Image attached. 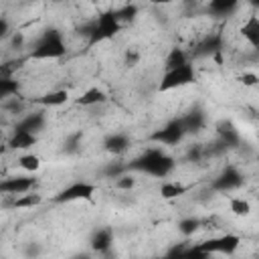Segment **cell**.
I'll return each mask as SVG.
<instances>
[{"mask_svg":"<svg viewBox=\"0 0 259 259\" xmlns=\"http://www.w3.org/2000/svg\"><path fill=\"white\" fill-rule=\"evenodd\" d=\"M125 168L142 172V174H150V176H156V178H166L174 172L176 162L170 154H166L162 150V146H154V148H148L144 154H140L130 164H125Z\"/></svg>","mask_w":259,"mask_h":259,"instance_id":"1","label":"cell"},{"mask_svg":"<svg viewBox=\"0 0 259 259\" xmlns=\"http://www.w3.org/2000/svg\"><path fill=\"white\" fill-rule=\"evenodd\" d=\"M241 245V237L235 233H225L219 237H210L202 243H190L186 257H198V259H206L210 255H233Z\"/></svg>","mask_w":259,"mask_h":259,"instance_id":"2","label":"cell"},{"mask_svg":"<svg viewBox=\"0 0 259 259\" xmlns=\"http://www.w3.org/2000/svg\"><path fill=\"white\" fill-rule=\"evenodd\" d=\"M65 53H67V45H65L63 34L57 28H47L38 36V40L32 45L28 59H32V61H57V59L65 57Z\"/></svg>","mask_w":259,"mask_h":259,"instance_id":"3","label":"cell"},{"mask_svg":"<svg viewBox=\"0 0 259 259\" xmlns=\"http://www.w3.org/2000/svg\"><path fill=\"white\" fill-rule=\"evenodd\" d=\"M121 20L117 18V12L113 8L109 10H103L95 22H91V26L87 28V36H89V45H97V42H103V40H109L113 38L119 30H121Z\"/></svg>","mask_w":259,"mask_h":259,"instance_id":"4","label":"cell"},{"mask_svg":"<svg viewBox=\"0 0 259 259\" xmlns=\"http://www.w3.org/2000/svg\"><path fill=\"white\" fill-rule=\"evenodd\" d=\"M192 83H196V69H194L192 61H188V63H184L180 67H174V69L164 71L162 77H160V83H158V91L160 93H166V91L188 87Z\"/></svg>","mask_w":259,"mask_h":259,"instance_id":"5","label":"cell"},{"mask_svg":"<svg viewBox=\"0 0 259 259\" xmlns=\"http://www.w3.org/2000/svg\"><path fill=\"white\" fill-rule=\"evenodd\" d=\"M97 192V186L93 182H87V180H75L71 184H67L65 188H61L55 196H53V202L57 204H69V202H79V200H93Z\"/></svg>","mask_w":259,"mask_h":259,"instance_id":"6","label":"cell"},{"mask_svg":"<svg viewBox=\"0 0 259 259\" xmlns=\"http://www.w3.org/2000/svg\"><path fill=\"white\" fill-rule=\"evenodd\" d=\"M186 138V132H184V125L180 121V117H172L168 119L162 127L154 130L150 134V142L156 144V146H178L182 140Z\"/></svg>","mask_w":259,"mask_h":259,"instance_id":"7","label":"cell"},{"mask_svg":"<svg viewBox=\"0 0 259 259\" xmlns=\"http://www.w3.org/2000/svg\"><path fill=\"white\" fill-rule=\"evenodd\" d=\"M243 182H245V176L241 174V170L237 166H225L210 182V188L214 192H233V190L241 188Z\"/></svg>","mask_w":259,"mask_h":259,"instance_id":"8","label":"cell"},{"mask_svg":"<svg viewBox=\"0 0 259 259\" xmlns=\"http://www.w3.org/2000/svg\"><path fill=\"white\" fill-rule=\"evenodd\" d=\"M36 188V178L28 172L24 176H8L0 182V192L6 196H18Z\"/></svg>","mask_w":259,"mask_h":259,"instance_id":"9","label":"cell"},{"mask_svg":"<svg viewBox=\"0 0 259 259\" xmlns=\"http://www.w3.org/2000/svg\"><path fill=\"white\" fill-rule=\"evenodd\" d=\"M113 245V231L109 227H99L97 231H93L91 239H89V247L93 253L97 255H105Z\"/></svg>","mask_w":259,"mask_h":259,"instance_id":"10","label":"cell"},{"mask_svg":"<svg viewBox=\"0 0 259 259\" xmlns=\"http://www.w3.org/2000/svg\"><path fill=\"white\" fill-rule=\"evenodd\" d=\"M180 121H182V125H184L186 136H188V134H198V132L206 125V113H204L200 107H194V109H190L188 113L180 115Z\"/></svg>","mask_w":259,"mask_h":259,"instance_id":"11","label":"cell"},{"mask_svg":"<svg viewBox=\"0 0 259 259\" xmlns=\"http://www.w3.org/2000/svg\"><path fill=\"white\" fill-rule=\"evenodd\" d=\"M132 146V140L127 134H121V132H115V134H109L105 140H103V148L105 152L113 154V156H121L130 150Z\"/></svg>","mask_w":259,"mask_h":259,"instance_id":"12","label":"cell"},{"mask_svg":"<svg viewBox=\"0 0 259 259\" xmlns=\"http://www.w3.org/2000/svg\"><path fill=\"white\" fill-rule=\"evenodd\" d=\"M239 32H241V36L245 38L247 45H251L255 51L259 49V16H257V14H251V16L239 26Z\"/></svg>","mask_w":259,"mask_h":259,"instance_id":"13","label":"cell"},{"mask_svg":"<svg viewBox=\"0 0 259 259\" xmlns=\"http://www.w3.org/2000/svg\"><path fill=\"white\" fill-rule=\"evenodd\" d=\"M38 142V134L24 132V130H12V136L8 140V146L12 150H30Z\"/></svg>","mask_w":259,"mask_h":259,"instance_id":"14","label":"cell"},{"mask_svg":"<svg viewBox=\"0 0 259 259\" xmlns=\"http://www.w3.org/2000/svg\"><path fill=\"white\" fill-rule=\"evenodd\" d=\"M47 123V117L42 111H32V113H26L20 121H16L14 130H24V132H32V134H38Z\"/></svg>","mask_w":259,"mask_h":259,"instance_id":"15","label":"cell"},{"mask_svg":"<svg viewBox=\"0 0 259 259\" xmlns=\"http://www.w3.org/2000/svg\"><path fill=\"white\" fill-rule=\"evenodd\" d=\"M239 4H241V0H208L206 10L210 16L225 18V16H231L239 8Z\"/></svg>","mask_w":259,"mask_h":259,"instance_id":"16","label":"cell"},{"mask_svg":"<svg viewBox=\"0 0 259 259\" xmlns=\"http://www.w3.org/2000/svg\"><path fill=\"white\" fill-rule=\"evenodd\" d=\"M105 101H107V93L101 87H89L77 97L79 107H93V105H101Z\"/></svg>","mask_w":259,"mask_h":259,"instance_id":"17","label":"cell"},{"mask_svg":"<svg viewBox=\"0 0 259 259\" xmlns=\"http://www.w3.org/2000/svg\"><path fill=\"white\" fill-rule=\"evenodd\" d=\"M221 49H223V36L221 34H208L204 40L198 42L194 55L196 57H208V55L221 53Z\"/></svg>","mask_w":259,"mask_h":259,"instance_id":"18","label":"cell"},{"mask_svg":"<svg viewBox=\"0 0 259 259\" xmlns=\"http://www.w3.org/2000/svg\"><path fill=\"white\" fill-rule=\"evenodd\" d=\"M190 190L188 184L184 182H178V180H166L160 184V196L164 200H174V198H180L182 194H186Z\"/></svg>","mask_w":259,"mask_h":259,"instance_id":"19","label":"cell"},{"mask_svg":"<svg viewBox=\"0 0 259 259\" xmlns=\"http://www.w3.org/2000/svg\"><path fill=\"white\" fill-rule=\"evenodd\" d=\"M69 101V91L67 89H53V91H47L45 95H40L36 99L38 105L42 107H61Z\"/></svg>","mask_w":259,"mask_h":259,"instance_id":"20","label":"cell"},{"mask_svg":"<svg viewBox=\"0 0 259 259\" xmlns=\"http://www.w3.org/2000/svg\"><path fill=\"white\" fill-rule=\"evenodd\" d=\"M38 204H42V194L36 192V190H30V192L12 196V202H10L12 208H20V210L22 208H36Z\"/></svg>","mask_w":259,"mask_h":259,"instance_id":"21","label":"cell"},{"mask_svg":"<svg viewBox=\"0 0 259 259\" xmlns=\"http://www.w3.org/2000/svg\"><path fill=\"white\" fill-rule=\"evenodd\" d=\"M217 136H219V140H223L229 148H235V146H239V132L233 127V123H229V121H219L217 125Z\"/></svg>","mask_w":259,"mask_h":259,"instance_id":"22","label":"cell"},{"mask_svg":"<svg viewBox=\"0 0 259 259\" xmlns=\"http://www.w3.org/2000/svg\"><path fill=\"white\" fill-rule=\"evenodd\" d=\"M188 61H190V59H188V53H186L184 49L172 47V49L168 51L166 59H164V71L174 69V67H180V65H184V63H188Z\"/></svg>","mask_w":259,"mask_h":259,"instance_id":"23","label":"cell"},{"mask_svg":"<svg viewBox=\"0 0 259 259\" xmlns=\"http://www.w3.org/2000/svg\"><path fill=\"white\" fill-rule=\"evenodd\" d=\"M20 91V83L16 81V77H0V97L8 99V97H16Z\"/></svg>","mask_w":259,"mask_h":259,"instance_id":"24","label":"cell"},{"mask_svg":"<svg viewBox=\"0 0 259 259\" xmlns=\"http://www.w3.org/2000/svg\"><path fill=\"white\" fill-rule=\"evenodd\" d=\"M18 166L24 170V172H30V174H34L38 168H40V158L36 156V154H32V152H26V154H22V156H18Z\"/></svg>","mask_w":259,"mask_h":259,"instance_id":"25","label":"cell"},{"mask_svg":"<svg viewBox=\"0 0 259 259\" xmlns=\"http://www.w3.org/2000/svg\"><path fill=\"white\" fill-rule=\"evenodd\" d=\"M229 210L235 214V217H249L251 214V202L241 198V196H233L229 200Z\"/></svg>","mask_w":259,"mask_h":259,"instance_id":"26","label":"cell"},{"mask_svg":"<svg viewBox=\"0 0 259 259\" xmlns=\"http://www.w3.org/2000/svg\"><path fill=\"white\" fill-rule=\"evenodd\" d=\"M198 229H200V219L196 217H184L178 221V233L184 237H192Z\"/></svg>","mask_w":259,"mask_h":259,"instance_id":"27","label":"cell"},{"mask_svg":"<svg viewBox=\"0 0 259 259\" xmlns=\"http://www.w3.org/2000/svg\"><path fill=\"white\" fill-rule=\"evenodd\" d=\"M117 12V18L121 20V24H127V22H134L136 16H138V6L136 4H125L121 8H115Z\"/></svg>","mask_w":259,"mask_h":259,"instance_id":"28","label":"cell"},{"mask_svg":"<svg viewBox=\"0 0 259 259\" xmlns=\"http://www.w3.org/2000/svg\"><path fill=\"white\" fill-rule=\"evenodd\" d=\"M22 59H14V61H6L4 65H0V77H16V69L22 67Z\"/></svg>","mask_w":259,"mask_h":259,"instance_id":"29","label":"cell"},{"mask_svg":"<svg viewBox=\"0 0 259 259\" xmlns=\"http://www.w3.org/2000/svg\"><path fill=\"white\" fill-rule=\"evenodd\" d=\"M134 186H136V178L130 174V170L115 178V188H119V190H132Z\"/></svg>","mask_w":259,"mask_h":259,"instance_id":"30","label":"cell"},{"mask_svg":"<svg viewBox=\"0 0 259 259\" xmlns=\"http://www.w3.org/2000/svg\"><path fill=\"white\" fill-rule=\"evenodd\" d=\"M188 247H190V243H174L168 251H166V255L168 257H186V251H188Z\"/></svg>","mask_w":259,"mask_h":259,"instance_id":"31","label":"cell"},{"mask_svg":"<svg viewBox=\"0 0 259 259\" xmlns=\"http://www.w3.org/2000/svg\"><path fill=\"white\" fill-rule=\"evenodd\" d=\"M239 81L243 83V87H255V85H259V75L251 73V71H245V73L239 75Z\"/></svg>","mask_w":259,"mask_h":259,"instance_id":"32","label":"cell"},{"mask_svg":"<svg viewBox=\"0 0 259 259\" xmlns=\"http://www.w3.org/2000/svg\"><path fill=\"white\" fill-rule=\"evenodd\" d=\"M81 132H77V134H73V136H69L67 138V146H65V150L69 152V154H73V152H77L79 150V146H81Z\"/></svg>","mask_w":259,"mask_h":259,"instance_id":"33","label":"cell"},{"mask_svg":"<svg viewBox=\"0 0 259 259\" xmlns=\"http://www.w3.org/2000/svg\"><path fill=\"white\" fill-rule=\"evenodd\" d=\"M202 156H204V148H202V146H190V150H188V154H186V158H188L190 162H198Z\"/></svg>","mask_w":259,"mask_h":259,"instance_id":"34","label":"cell"},{"mask_svg":"<svg viewBox=\"0 0 259 259\" xmlns=\"http://www.w3.org/2000/svg\"><path fill=\"white\" fill-rule=\"evenodd\" d=\"M10 45H12L14 49H20V47L24 45V34H22V32H12V34H10Z\"/></svg>","mask_w":259,"mask_h":259,"instance_id":"35","label":"cell"},{"mask_svg":"<svg viewBox=\"0 0 259 259\" xmlns=\"http://www.w3.org/2000/svg\"><path fill=\"white\" fill-rule=\"evenodd\" d=\"M0 38H10V24L6 18H0Z\"/></svg>","mask_w":259,"mask_h":259,"instance_id":"36","label":"cell"},{"mask_svg":"<svg viewBox=\"0 0 259 259\" xmlns=\"http://www.w3.org/2000/svg\"><path fill=\"white\" fill-rule=\"evenodd\" d=\"M138 59H140V55H138L136 51H127V53H125V65H127V67H134V65L138 63Z\"/></svg>","mask_w":259,"mask_h":259,"instance_id":"37","label":"cell"},{"mask_svg":"<svg viewBox=\"0 0 259 259\" xmlns=\"http://www.w3.org/2000/svg\"><path fill=\"white\" fill-rule=\"evenodd\" d=\"M174 0H150V4L154 6H166V4H172Z\"/></svg>","mask_w":259,"mask_h":259,"instance_id":"38","label":"cell"},{"mask_svg":"<svg viewBox=\"0 0 259 259\" xmlns=\"http://www.w3.org/2000/svg\"><path fill=\"white\" fill-rule=\"evenodd\" d=\"M36 253H38L36 245H28V249H26V255H36Z\"/></svg>","mask_w":259,"mask_h":259,"instance_id":"39","label":"cell"},{"mask_svg":"<svg viewBox=\"0 0 259 259\" xmlns=\"http://www.w3.org/2000/svg\"><path fill=\"white\" fill-rule=\"evenodd\" d=\"M247 2H249V6H251V8L259 10V0H247Z\"/></svg>","mask_w":259,"mask_h":259,"instance_id":"40","label":"cell"},{"mask_svg":"<svg viewBox=\"0 0 259 259\" xmlns=\"http://www.w3.org/2000/svg\"><path fill=\"white\" fill-rule=\"evenodd\" d=\"M47 2H57V0H47Z\"/></svg>","mask_w":259,"mask_h":259,"instance_id":"41","label":"cell"},{"mask_svg":"<svg viewBox=\"0 0 259 259\" xmlns=\"http://www.w3.org/2000/svg\"><path fill=\"white\" fill-rule=\"evenodd\" d=\"M257 51H259V49H257Z\"/></svg>","mask_w":259,"mask_h":259,"instance_id":"42","label":"cell"}]
</instances>
